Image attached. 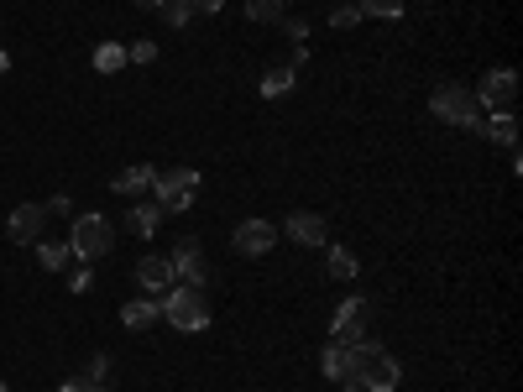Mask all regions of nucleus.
Returning <instances> with one entry per match:
<instances>
[{"label": "nucleus", "instance_id": "nucleus-1", "mask_svg": "<svg viewBox=\"0 0 523 392\" xmlns=\"http://www.w3.org/2000/svg\"><path fill=\"white\" fill-rule=\"evenodd\" d=\"M157 309H163V319H168L173 330H184V335H194V330L210 325V304H204V288H194V283H178L173 293H163V298H157Z\"/></svg>", "mask_w": 523, "mask_h": 392}, {"label": "nucleus", "instance_id": "nucleus-2", "mask_svg": "<svg viewBox=\"0 0 523 392\" xmlns=\"http://www.w3.org/2000/svg\"><path fill=\"white\" fill-rule=\"evenodd\" d=\"M429 115H440L445 126H461V131H482V105H476V95L466 84H435Z\"/></svg>", "mask_w": 523, "mask_h": 392}, {"label": "nucleus", "instance_id": "nucleus-3", "mask_svg": "<svg viewBox=\"0 0 523 392\" xmlns=\"http://www.w3.org/2000/svg\"><path fill=\"white\" fill-rule=\"evenodd\" d=\"M152 199L163 204V215H184L199 199V168H163L152 178Z\"/></svg>", "mask_w": 523, "mask_h": 392}, {"label": "nucleus", "instance_id": "nucleus-4", "mask_svg": "<svg viewBox=\"0 0 523 392\" xmlns=\"http://www.w3.org/2000/svg\"><path fill=\"white\" fill-rule=\"evenodd\" d=\"M110 246H116V230H110L105 215H79L74 230H68V251H74V262H100V257H110Z\"/></svg>", "mask_w": 523, "mask_h": 392}, {"label": "nucleus", "instance_id": "nucleus-5", "mask_svg": "<svg viewBox=\"0 0 523 392\" xmlns=\"http://www.w3.org/2000/svg\"><path fill=\"white\" fill-rule=\"evenodd\" d=\"M356 382L367 387V392H398V382H403V366L382 351V345H372V340H361V372H356Z\"/></svg>", "mask_w": 523, "mask_h": 392}, {"label": "nucleus", "instance_id": "nucleus-6", "mask_svg": "<svg viewBox=\"0 0 523 392\" xmlns=\"http://www.w3.org/2000/svg\"><path fill=\"white\" fill-rule=\"evenodd\" d=\"M367 319H372V304H367L361 293L340 298L335 314H330V335H335V345H361V340H367Z\"/></svg>", "mask_w": 523, "mask_h": 392}, {"label": "nucleus", "instance_id": "nucleus-7", "mask_svg": "<svg viewBox=\"0 0 523 392\" xmlns=\"http://www.w3.org/2000/svg\"><path fill=\"white\" fill-rule=\"evenodd\" d=\"M471 95H476V105H482V110H513V100H518V74H513V68H492V74H482V84H476L471 89Z\"/></svg>", "mask_w": 523, "mask_h": 392}, {"label": "nucleus", "instance_id": "nucleus-8", "mask_svg": "<svg viewBox=\"0 0 523 392\" xmlns=\"http://www.w3.org/2000/svg\"><path fill=\"white\" fill-rule=\"evenodd\" d=\"M231 246L241 251V257H267V251L278 246V225H272V220H241Z\"/></svg>", "mask_w": 523, "mask_h": 392}, {"label": "nucleus", "instance_id": "nucleus-9", "mask_svg": "<svg viewBox=\"0 0 523 392\" xmlns=\"http://www.w3.org/2000/svg\"><path fill=\"white\" fill-rule=\"evenodd\" d=\"M320 372H325V382H356V372H361V345H325Z\"/></svg>", "mask_w": 523, "mask_h": 392}, {"label": "nucleus", "instance_id": "nucleus-10", "mask_svg": "<svg viewBox=\"0 0 523 392\" xmlns=\"http://www.w3.org/2000/svg\"><path fill=\"white\" fill-rule=\"evenodd\" d=\"M42 225H48V210H42V204H16L11 220H6V236L32 246V241H42Z\"/></svg>", "mask_w": 523, "mask_h": 392}, {"label": "nucleus", "instance_id": "nucleus-11", "mask_svg": "<svg viewBox=\"0 0 523 392\" xmlns=\"http://www.w3.org/2000/svg\"><path fill=\"white\" fill-rule=\"evenodd\" d=\"M283 230H288V241H293V246H325V241H330L325 215H314V210H293Z\"/></svg>", "mask_w": 523, "mask_h": 392}, {"label": "nucleus", "instance_id": "nucleus-12", "mask_svg": "<svg viewBox=\"0 0 523 392\" xmlns=\"http://www.w3.org/2000/svg\"><path fill=\"white\" fill-rule=\"evenodd\" d=\"M136 283H142L152 298H163V293L178 288V272H173L168 257H142V262H136Z\"/></svg>", "mask_w": 523, "mask_h": 392}, {"label": "nucleus", "instance_id": "nucleus-13", "mask_svg": "<svg viewBox=\"0 0 523 392\" xmlns=\"http://www.w3.org/2000/svg\"><path fill=\"white\" fill-rule=\"evenodd\" d=\"M168 262H173V272H178V283H194V288H204V272H210V267H204V251H199V241H178Z\"/></svg>", "mask_w": 523, "mask_h": 392}, {"label": "nucleus", "instance_id": "nucleus-14", "mask_svg": "<svg viewBox=\"0 0 523 392\" xmlns=\"http://www.w3.org/2000/svg\"><path fill=\"white\" fill-rule=\"evenodd\" d=\"M168 215H163V204H157V199H142V204H131V215H126V230H131V236H157V225H163Z\"/></svg>", "mask_w": 523, "mask_h": 392}, {"label": "nucleus", "instance_id": "nucleus-15", "mask_svg": "<svg viewBox=\"0 0 523 392\" xmlns=\"http://www.w3.org/2000/svg\"><path fill=\"white\" fill-rule=\"evenodd\" d=\"M157 314H163V309H157V298H131V304L121 309V325L126 330H152Z\"/></svg>", "mask_w": 523, "mask_h": 392}, {"label": "nucleus", "instance_id": "nucleus-16", "mask_svg": "<svg viewBox=\"0 0 523 392\" xmlns=\"http://www.w3.org/2000/svg\"><path fill=\"white\" fill-rule=\"evenodd\" d=\"M152 178H157V168L136 163V168H126V173L116 178V194H126V199H136V194H152Z\"/></svg>", "mask_w": 523, "mask_h": 392}, {"label": "nucleus", "instance_id": "nucleus-17", "mask_svg": "<svg viewBox=\"0 0 523 392\" xmlns=\"http://www.w3.org/2000/svg\"><path fill=\"white\" fill-rule=\"evenodd\" d=\"M325 272H330V283H351V278H356V257H351L346 246H330Z\"/></svg>", "mask_w": 523, "mask_h": 392}, {"label": "nucleus", "instance_id": "nucleus-18", "mask_svg": "<svg viewBox=\"0 0 523 392\" xmlns=\"http://www.w3.org/2000/svg\"><path fill=\"white\" fill-rule=\"evenodd\" d=\"M246 16L257 27H283V0H246Z\"/></svg>", "mask_w": 523, "mask_h": 392}, {"label": "nucleus", "instance_id": "nucleus-19", "mask_svg": "<svg viewBox=\"0 0 523 392\" xmlns=\"http://www.w3.org/2000/svg\"><path fill=\"white\" fill-rule=\"evenodd\" d=\"M126 68V48L121 42H100L95 48V74H121Z\"/></svg>", "mask_w": 523, "mask_h": 392}, {"label": "nucleus", "instance_id": "nucleus-20", "mask_svg": "<svg viewBox=\"0 0 523 392\" xmlns=\"http://www.w3.org/2000/svg\"><path fill=\"white\" fill-rule=\"evenodd\" d=\"M37 262L48 267V272H63L68 262H74V251H68V241H42L37 246Z\"/></svg>", "mask_w": 523, "mask_h": 392}, {"label": "nucleus", "instance_id": "nucleus-21", "mask_svg": "<svg viewBox=\"0 0 523 392\" xmlns=\"http://www.w3.org/2000/svg\"><path fill=\"white\" fill-rule=\"evenodd\" d=\"M293 79H299L293 68H267V74H262V95L267 100H283L288 89H293Z\"/></svg>", "mask_w": 523, "mask_h": 392}, {"label": "nucleus", "instance_id": "nucleus-22", "mask_svg": "<svg viewBox=\"0 0 523 392\" xmlns=\"http://www.w3.org/2000/svg\"><path fill=\"white\" fill-rule=\"evenodd\" d=\"M361 16H382V21H398L403 16V0H356Z\"/></svg>", "mask_w": 523, "mask_h": 392}, {"label": "nucleus", "instance_id": "nucleus-23", "mask_svg": "<svg viewBox=\"0 0 523 392\" xmlns=\"http://www.w3.org/2000/svg\"><path fill=\"white\" fill-rule=\"evenodd\" d=\"M189 6H184V0H163V21H168V27H189Z\"/></svg>", "mask_w": 523, "mask_h": 392}, {"label": "nucleus", "instance_id": "nucleus-24", "mask_svg": "<svg viewBox=\"0 0 523 392\" xmlns=\"http://www.w3.org/2000/svg\"><path fill=\"white\" fill-rule=\"evenodd\" d=\"M356 21H361V11H356V6H335V11H330V27H335V32H351Z\"/></svg>", "mask_w": 523, "mask_h": 392}, {"label": "nucleus", "instance_id": "nucleus-25", "mask_svg": "<svg viewBox=\"0 0 523 392\" xmlns=\"http://www.w3.org/2000/svg\"><path fill=\"white\" fill-rule=\"evenodd\" d=\"M157 58V42L152 37H142V42H131V48H126V63H152Z\"/></svg>", "mask_w": 523, "mask_h": 392}, {"label": "nucleus", "instance_id": "nucleus-26", "mask_svg": "<svg viewBox=\"0 0 523 392\" xmlns=\"http://www.w3.org/2000/svg\"><path fill=\"white\" fill-rule=\"evenodd\" d=\"M68 288H74V293H89V288H95V272H89V262H79L74 272H68Z\"/></svg>", "mask_w": 523, "mask_h": 392}, {"label": "nucleus", "instance_id": "nucleus-27", "mask_svg": "<svg viewBox=\"0 0 523 392\" xmlns=\"http://www.w3.org/2000/svg\"><path fill=\"white\" fill-rule=\"evenodd\" d=\"M58 392H110V387H105V382H95V377H68Z\"/></svg>", "mask_w": 523, "mask_h": 392}, {"label": "nucleus", "instance_id": "nucleus-28", "mask_svg": "<svg viewBox=\"0 0 523 392\" xmlns=\"http://www.w3.org/2000/svg\"><path fill=\"white\" fill-rule=\"evenodd\" d=\"M42 210H48V215H74V199H68V194H53Z\"/></svg>", "mask_w": 523, "mask_h": 392}, {"label": "nucleus", "instance_id": "nucleus-29", "mask_svg": "<svg viewBox=\"0 0 523 392\" xmlns=\"http://www.w3.org/2000/svg\"><path fill=\"white\" fill-rule=\"evenodd\" d=\"M84 377H95V382H105L110 377V356H89V372Z\"/></svg>", "mask_w": 523, "mask_h": 392}, {"label": "nucleus", "instance_id": "nucleus-30", "mask_svg": "<svg viewBox=\"0 0 523 392\" xmlns=\"http://www.w3.org/2000/svg\"><path fill=\"white\" fill-rule=\"evenodd\" d=\"M184 6H189V11H199V16H215V11L225 6V0H184Z\"/></svg>", "mask_w": 523, "mask_h": 392}, {"label": "nucleus", "instance_id": "nucleus-31", "mask_svg": "<svg viewBox=\"0 0 523 392\" xmlns=\"http://www.w3.org/2000/svg\"><path fill=\"white\" fill-rule=\"evenodd\" d=\"M288 37H293V42H309V21L293 16V21H288Z\"/></svg>", "mask_w": 523, "mask_h": 392}, {"label": "nucleus", "instance_id": "nucleus-32", "mask_svg": "<svg viewBox=\"0 0 523 392\" xmlns=\"http://www.w3.org/2000/svg\"><path fill=\"white\" fill-rule=\"evenodd\" d=\"M136 6H142V11H163V0H136Z\"/></svg>", "mask_w": 523, "mask_h": 392}, {"label": "nucleus", "instance_id": "nucleus-33", "mask_svg": "<svg viewBox=\"0 0 523 392\" xmlns=\"http://www.w3.org/2000/svg\"><path fill=\"white\" fill-rule=\"evenodd\" d=\"M0 74H11V53L6 48H0Z\"/></svg>", "mask_w": 523, "mask_h": 392}, {"label": "nucleus", "instance_id": "nucleus-34", "mask_svg": "<svg viewBox=\"0 0 523 392\" xmlns=\"http://www.w3.org/2000/svg\"><path fill=\"white\" fill-rule=\"evenodd\" d=\"M340 392H367V387H361V382H340Z\"/></svg>", "mask_w": 523, "mask_h": 392}, {"label": "nucleus", "instance_id": "nucleus-35", "mask_svg": "<svg viewBox=\"0 0 523 392\" xmlns=\"http://www.w3.org/2000/svg\"><path fill=\"white\" fill-rule=\"evenodd\" d=\"M0 392H11V387H6V382H0Z\"/></svg>", "mask_w": 523, "mask_h": 392}]
</instances>
